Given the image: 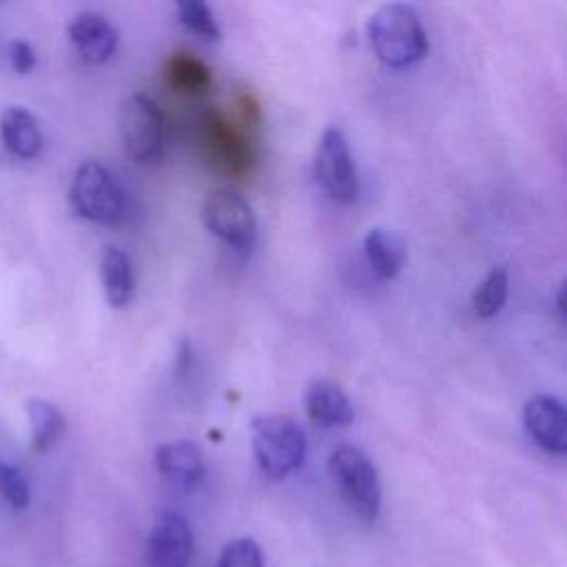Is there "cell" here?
<instances>
[{"label": "cell", "instance_id": "cell-1", "mask_svg": "<svg viewBox=\"0 0 567 567\" xmlns=\"http://www.w3.org/2000/svg\"><path fill=\"white\" fill-rule=\"evenodd\" d=\"M368 40L374 55L392 69H405L425 58L430 42L414 7L388 2L368 20Z\"/></svg>", "mask_w": 567, "mask_h": 567}, {"label": "cell", "instance_id": "cell-2", "mask_svg": "<svg viewBox=\"0 0 567 567\" xmlns=\"http://www.w3.org/2000/svg\"><path fill=\"white\" fill-rule=\"evenodd\" d=\"M328 472L348 509L372 525L381 512V481L370 456L354 445H339L328 456Z\"/></svg>", "mask_w": 567, "mask_h": 567}, {"label": "cell", "instance_id": "cell-3", "mask_svg": "<svg viewBox=\"0 0 567 567\" xmlns=\"http://www.w3.org/2000/svg\"><path fill=\"white\" fill-rule=\"evenodd\" d=\"M303 427L284 414L259 416L252 423V454L259 470L270 478H286L306 458Z\"/></svg>", "mask_w": 567, "mask_h": 567}, {"label": "cell", "instance_id": "cell-4", "mask_svg": "<svg viewBox=\"0 0 567 567\" xmlns=\"http://www.w3.org/2000/svg\"><path fill=\"white\" fill-rule=\"evenodd\" d=\"M69 197L80 217L102 226L120 224L126 210V197L120 182L100 162H84L78 166Z\"/></svg>", "mask_w": 567, "mask_h": 567}, {"label": "cell", "instance_id": "cell-5", "mask_svg": "<svg viewBox=\"0 0 567 567\" xmlns=\"http://www.w3.org/2000/svg\"><path fill=\"white\" fill-rule=\"evenodd\" d=\"M312 173L319 188L341 206H348L359 195V177L357 166L348 146V137L339 126H328L312 157Z\"/></svg>", "mask_w": 567, "mask_h": 567}, {"label": "cell", "instance_id": "cell-6", "mask_svg": "<svg viewBox=\"0 0 567 567\" xmlns=\"http://www.w3.org/2000/svg\"><path fill=\"white\" fill-rule=\"evenodd\" d=\"M120 137L128 157L153 164L164 151V115L146 93H133L120 111Z\"/></svg>", "mask_w": 567, "mask_h": 567}, {"label": "cell", "instance_id": "cell-7", "mask_svg": "<svg viewBox=\"0 0 567 567\" xmlns=\"http://www.w3.org/2000/svg\"><path fill=\"white\" fill-rule=\"evenodd\" d=\"M202 221L217 239L235 250H250L257 239L252 206L233 190H213L202 206Z\"/></svg>", "mask_w": 567, "mask_h": 567}, {"label": "cell", "instance_id": "cell-8", "mask_svg": "<svg viewBox=\"0 0 567 567\" xmlns=\"http://www.w3.org/2000/svg\"><path fill=\"white\" fill-rule=\"evenodd\" d=\"M148 567H188L193 558V532L184 516L164 512L151 527L146 543Z\"/></svg>", "mask_w": 567, "mask_h": 567}, {"label": "cell", "instance_id": "cell-9", "mask_svg": "<svg viewBox=\"0 0 567 567\" xmlns=\"http://www.w3.org/2000/svg\"><path fill=\"white\" fill-rule=\"evenodd\" d=\"M523 423L538 447L549 454L567 452L565 405L554 394H534L525 401Z\"/></svg>", "mask_w": 567, "mask_h": 567}, {"label": "cell", "instance_id": "cell-10", "mask_svg": "<svg viewBox=\"0 0 567 567\" xmlns=\"http://www.w3.org/2000/svg\"><path fill=\"white\" fill-rule=\"evenodd\" d=\"M69 40L86 64H104L113 58L120 35L117 29L97 11H82L69 22Z\"/></svg>", "mask_w": 567, "mask_h": 567}, {"label": "cell", "instance_id": "cell-11", "mask_svg": "<svg viewBox=\"0 0 567 567\" xmlns=\"http://www.w3.org/2000/svg\"><path fill=\"white\" fill-rule=\"evenodd\" d=\"M153 465L162 476L184 489H195L206 476L204 454L190 441H171L157 445L153 452Z\"/></svg>", "mask_w": 567, "mask_h": 567}, {"label": "cell", "instance_id": "cell-12", "mask_svg": "<svg viewBox=\"0 0 567 567\" xmlns=\"http://www.w3.org/2000/svg\"><path fill=\"white\" fill-rule=\"evenodd\" d=\"M306 414L321 427H346L354 419L350 396L328 379H315L303 396Z\"/></svg>", "mask_w": 567, "mask_h": 567}, {"label": "cell", "instance_id": "cell-13", "mask_svg": "<svg viewBox=\"0 0 567 567\" xmlns=\"http://www.w3.org/2000/svg\"><path fill=\"white\" fill-rule=\"evenodd\" d=\"M0 140L9 153L31 159L42 151V131L38 120L22 106H7L0 113Z\"/></svg>", "mask_w": 567, "mask_h": 567}, {"label": "cell", "instance_id": "cell-14", "mask_svg": "<svg viewBox=\"0 0 567 567\" xmlns=\"http://www.w3.org/2000/svg\"><path fill=\"white\" fill-rule=\"evenodd\" d=\"M363 252L370 264V268L381 279H394L408 259L405 241L390 228L374 226L363 237Z\"/></svg>", "mask_w": 567, "mask_h": 567}, {"label": "cell", "instance_id": "cell-15", "mask_svg": "<svg viewBox=\"0 0 567 567\" xmlns=\"http://www.w3.org/2000/svg\"><path fill=\"white\" fill-rule=\"evenodd\" d=\"M100 279L111 308H124L131 303L135 292V275L131 257L124 250L115 246H106L102 250Z\"/></svg>", "mask_w": 567, "mask_h": 567}, {"label": "cell", "instance_id": "cell-16", "mask_svg": "<svg viewBox=\"0 0 567 567\" xmlns=\"http://www.w3.org/2000/svg\"><path fill=\"white\" fill-rule=\"evenodd\" d=\"M31 423V450L38 454L49 452L64 436L66 419L60 408L47 399H29L24 403Z\"/></svg>", "mask_w": 567, "mask_h": 567}, {"label": "cell", "instance_id": "cell-17", "mask_svg": "<svg viewBox=\"0 0 567 567\" xmlns=\"http://www.w3.org/2000/svg\"><path fill=\"white\" fill-rule=\"evenodd\" d=\"M509 295V277L505 268H492L472 295V310L481 319L498 315Z\"/></svg>", "mask_w": 567, "mask_h": 567}, {"label": "cell", "instance_id": "cell-18", "mask_svg": "<svg viewBox=\"0 0 567 567\" xmlns=\"http://www.w3.org/2000/svg\"><path fill=\"white\" fill-rule=\"evenodd\" d=\"M177 16L179 22L190 31L197 33L204 40H219L221 38V29L213 16V11L208 9L206 2L202 0H186L177 4Z\"/></svg>", "mask_w": 567, "mask_h": 567}, {"label": "cell", "instance_id": "cell-19", "mask_svg": "<svg viewBox=\"0 0 567 567\" xmlns=\"http://www.w3.org/2000/svg\"><path fill=\"white\" fill-rule=\"evenodd\" d=\"M168 75L173 78V84L179 86L182 91H204L210 82L208 69L193 60L190 55H175L173 64L168 69Z\"/></svg>", "mask_w": 567, "mask_h": 567}, {"label": "cell", "instance_id": "cell-20", "mask_svg": "<svg viewBox=\"0 0 567 567\" xmlns=\"http://www.w3.org/2000/svg\"><path fill=\"white\" fill-rule=\"evenodd\" d=\"M217 567H264L261 547L252 538H233L224 545Z\"/></svg>", "mask_w": 567, "mask_h": 567}, {"label": "cell", "instance_id": "cell-21", "mask_svg": "<svg viewBox=\"0 0 567 567\" xmlns=\"http://www.w3.org/2000/svg\"><path fill=\"white\" fill-rule=\"evenodd\" d=\"M0 496L13 509H24L31 503V489L24 476L13 465L7 463H0Z\"/></svg>", "mask_w": 567, "mask_h": 567}, {"label": "cell", "instance_id": "cell-22", "mask_svg": "<svg viewBox=\"0 0 567 567\" xmlns=\"http://www.w3.org/2000/svg\"><path fill=\"white\" fill-rule=\"evenodd\" d=\"M9 60H11V66H13L20 75L29 73V71L35 66V53H33L31 44L24 42V40H13V42L9 44Z\"/></svg>", "mask_w": 567, "mask_h": 567}]
</instances>
